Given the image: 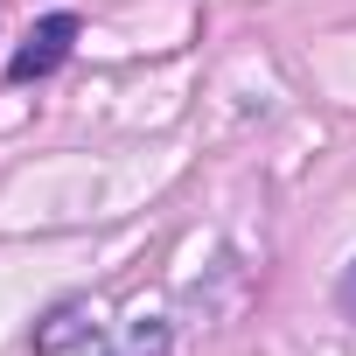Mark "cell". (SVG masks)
<instances>
[{
    "label": "cell",
    "mask_w": 356,
    "mask_h": 356,
    "mask_svg": "<svg viewBox=\"0 0 356 356\" xmlns=\"http://www.w3.org/2000/svg\"><path fill=\"white\" fill-rule=\"evenodd\" d=\"M77 35H84V22H77L70 8H49L42 22H29L22 49L8 56V84H42V77H56L63 56L77 49Z\"/></svg>",
    "instance_id": "cell-1"
},
{
    "label": "cell",
    "mask_w": 356,
    "mask_h": 356,
    "mask_svg": "<svg viewBox=\"0 0 356 356\" xmlns=\"http://www.w3.org/2000/svg\"><path fill=\"white\" fill-rule=\"evenodd\" d=\"M77 314H84V307H77V300H63V307L49 314V328H35V356H56V349H70L77 335H91Z\"/></svg>",
    "instance_id": "cell-2"
},
{
    "label": "cell",
    "mask_w": 356,
    "mask_h": 356,
    "mask_svg": "<svg viewBox=\"0 0 356 356\" xmlns=\"http://www.w3.org/2000/svg\"><path fill=\"white\" fill-rule=\"evenodd\" d=\"M168 349H175V328H168V321H133L112 356H168Z\"/></svg>",
    "instance_id": "cell-3"
},
{
    "label": "cell",
    "mask_w": 356,
    "mask_h": 356,
    "mask_svg": "<svg viewBox=\"0 0 356 356\" xmlns=\"http://www.w3.org/2000/svg\"><path fill=\"white\" fill-rule=\"evenodd\" d=\"M335 307L356 321V259H349V266H342V280H335Z\"/></svg>",
    "instance_id": "cell-4"
}]
</instances>
